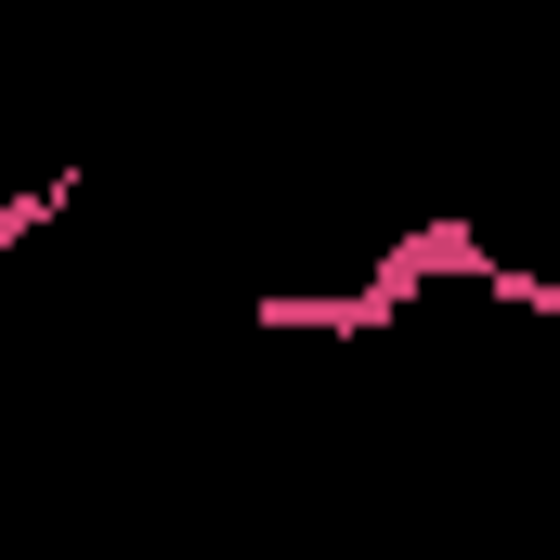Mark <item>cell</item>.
I'll return each mask as SVG.
<instances>
[{
    "instance_id": "1",
    "label": "cell",
    "mask_w": 560,
    "mask_h": 560,
    "mask_svg": "<svg viewBox=\"0 0 560 560\" xmlns=\"http://www.w3.org/2000/svg\"><path fill=\"white\" fill-rule=\"evenodd\" d=\"M482 275H495V248H482V222H469V209H430V222H405V235L365 261V287H392L405 313H418L430 287H482Z\"/></svg>"
},
{
    "instance_id": "2",
    "label": "cell",
    "mask_w": 560,
    "mask_h": 560,
    "mask_svg": "<svg viewBox=\"0 0 560 560\" xmlns=\"http://www.w3.org/2000/svg\"><path fill=\"white\" fill-rule=\"evenodd\" d=\"M248 326H261V339H392V326H405V300H392V287H261V300H248Z\"/></svg>"
},
{
    "instance_id": "3",
    "label": "cell",
    "mask_w": 560,
    "mask_h": 560,
    "mask_svg": "<svg viewBox=\"0 0 560 560\" xmlns=\"http://www.w3.org/2000/svg\"><path fill=\"white\" fill-rule=\"evenodd\" d=\"M66 196H79V156H52L39 183H0V248H26V235H39V222L66 209Z\"/></svg>"
}]
</instances>
